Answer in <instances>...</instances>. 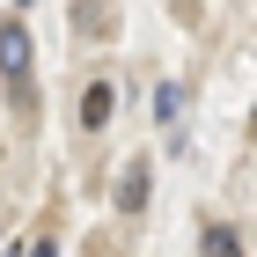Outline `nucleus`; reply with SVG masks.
I'll list each match as a JSON object with an SVG mask.
<instances>
[{
	"mask_svg": "<svg viewBox=\"0 0 257 257\" xmlns=\"http://www.w3.org/2000/svg\"><path fill=\"white\" fill-rule=\"evenodd\" d=\"M177 110H184V88H177V81H162V88H155V118L177 125Z\"/></svg>",
	"mask_w": 257,
	"mask_h": 257,
	"instance_id": "obj_5",
	"label": "nucleus"
},
{
	"mask_svg": "<svg viewBox=\"0 0 257 257\" xmlns=\"http://www.w3.org/2000/svg\"><path fill=\"white\" fill-rule=\"evenodd\" d=\"M118 206H147V162H133V169H125V184H118Z\"/></svg>",
	"mask_w": 257,
	"mask_h": 257,
	"instance_id": "obj_3",
	"label": "nucleus"
},
{
	"mask_svg": "<svg viewBox=\"0 0 257 257\" xmlns=\"http://www.w3.org/2000/svg\"><path fill=\"white\" fill-rule=\"evenodd\" d=\"M206 257H242V235L228 228V220H213V228H206Z\"/></svg>",
	"mask_w": 257,
	"mask_h": 257,
	"instance_id": "obj_4",
	"label": "nucleus"
},
{
	"mask_svg": "<svg viewBox=\"0 0 257 257\" xmlns=\"http://www.w3.org/2000/svg\"><path fill=\"white\" fill-rule=\"evenodd\" d=\"M0 74H8V81H30V30H22L15 15L0 22Z\"/></svg>",
	"mask_w": 257,
	"mask_h": 257,
	"instance_id": "obj_1",
	"label": "nucleus"
},
{
	"mask_svg": "<svg viewBox=\"0 0 257 257\" xmlns=\"http://www.w3.org/2000/svg\"><path fill=\"white\" fill-rule=\"evenodd\" d=\"M22 257H59V250H52V242H30V250H22Z\"/></svg>",
	"mask_w": 257,
	"mask_h": 257,
	"instance_id": "obj_6",
	"label": "nucleus"
},
{
	"mask_svg": "<svg viewBox=\"0 0 257 257\" xmlns=\"http://www.w3.org/2000/svg\"><path fill=\"white\" fill-rule=\"evenodd\" d=\"M110 110H118V88H110V81H88V96H81V125H110Z\"/></svg>",
	"mask_w": 257,
	"mask_h": 257,
	"instance_id": "obj_2",
	"label": "nucleus"
}]
</instances>
